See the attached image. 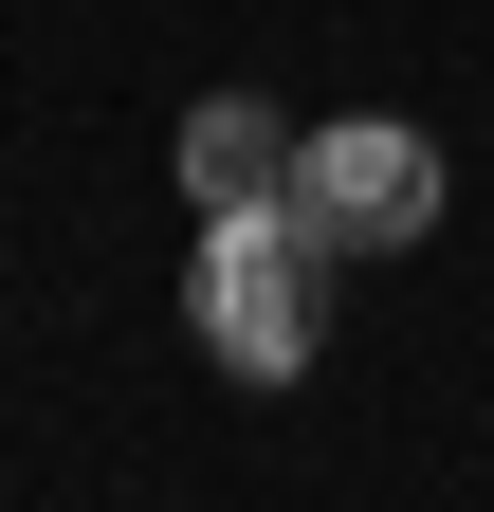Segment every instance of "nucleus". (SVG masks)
Returning a JSON list of instances; mask_svg holds the SVG:
<instances>
[{"mask_svg":"<svg viewBox=\"0 0 494 512\" xmlns=\"http://www.w3.org/2000/svg\"><path fill=\"white\" fill-rule=\"evenodd\" d=\"M312 220H293V202H238L220 238H202V348L238 366V384H293V366H312Z\"/></svg>","mask_w":494,"mask_h":512,"instance_id":"obj_1","label":"nucleus"},{"mask_svg":"<svg viewBox=\"0 0 494 512\" xmlns=\"http://www.w3.org/2000/svg\"><path fill=\"white\" fill-rule=\"evenodd\" d=\"M293 220H312L330 256H403L421 220H440V147H421L403 110H348V128L293 147Z\"/></svg>","mask_w":494,"mask_h":512,"instance_id":"obj_2","label":"nucleus"},{"mask_svg":"<svg viewBox=\"0 0 494 512\" xmlns=\"http://www.w3.org/2000/svg\"><path fill=\"white\" fill-rule=\"evenodd\" d=\"M183 183H202V220L293 202V128H275V110H202V128H183Z\"/></svg>","mask_w":494,"mask_h":512,"instance_id":"obj_3","label":"nucleus"}]
</instances>
